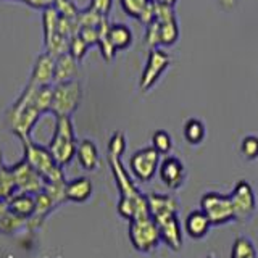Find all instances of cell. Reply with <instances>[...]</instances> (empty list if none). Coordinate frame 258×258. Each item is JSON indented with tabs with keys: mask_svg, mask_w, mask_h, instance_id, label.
<instances>
[{
	"mask_svg": "<svg viewBox=\"0 0 258 258\" xmlns=\"http://www.w3.org/2000/svg\"><path fill=\"white\" fill-rule=\"evenodd\" d=\"M52 92H53V84H50V86H36V91H34V105H36V108L40 113H42V115H44V113H50Z\"/></svg>",
	"mask_w": 258,
	"mask_h": 258,
	"instance_id": "25",
	"label": "cell"
},
{
	"mask_svg": "<svg viewBox=\"0 0 258 258\" xmlns=\"http://www.w3.org/2000/svg\"><path fill=\"white\" fill-rule=\"evenodd\" d=\"M229 196H231V202L234 207V216H236V220L247 221L248 218L255 213V208H256V199H255L253 187L247 181L240 179Z\"/></svg>",
	"mask_w": 258,
	"mask_h": 258,
	"instance_id": "11",
	"label": "cell"
},
{
	"mask_svg": "<svg viewBox=\"0 0 258 258\" xmlns=\"http://www.w3.org/2000/svg\"><path fill=\"white\" fill-rule=\"evenodd\" d=\"M155 21L158 23L160 45L171 47L179 39V26L174 13V7L155 4Z\"/></svg>",
	"mask_w": 258,
	"mask_h": 258,
	"instance_id": "9",
	"label": "cell"
},
{
	"mask_svg": "<svg viewBox=\"0 0 258 258\" xmlns=\"http://www.w3.org/2000/svg\"><path fill=\"white\" fill-rule=\"evenodd\" d=\"M126 152V137L121 131H116L110 137L108 142V157H116L121 158L123 153Z\"/></svg>",
	"mask_w": 258,
	"mask_h": 258,
	"instance_id": "31",
	"label": "cell"
},
{
	"mask_svg": "<svg viewBox=\"0 0 258 258\" xmlns=\"http://www.w3.org/2000/svg\"><path fill=\"white\" fill-rule=\"evenodd\" d=\"M161 155L153 147H144L133 153L129 158V169L133 176L141 182H149L157 174Z\"/></svg>",
	"mask_w": 258,
	"mask_h": 258,
	"instance_id": "7",
	"label": "cell"
},
{
	"mask_svg": "<svg viewBox=\"0 0 258 258\" xmlns=\"http://www.w3.org/2000/svg\"><path fill=\"white\" fill-rule=\"evenodd\" d=\"M34 197H36L34 213H32V216L29 218V220H26V228L29 231H34V229L40 228V226L44 224L45 218L56 208V204L45 190H40L39 194H36Z\"/></svg>",
	"mask_w": 258,
	"mask_h": 258,
	"instance_id": "16",
	"label": "cell"
},
{
	"mask_svg": "<svg viewBox=\"0 0 258 258\" xmlns=\"http://www.w3.org/2000/svg\"><path fill=\"white\" fill-rule=\"evenodd\" d=\"M79 61L70 52L55 56V68H53V84L73 81L78 76Z\"/></svg>",
	"mask_w": 258,
	"mask_h": 258,
	"instance_id": "18",
	"label": "cell"
},
{
	"mask_svg": "<svg viewBox=\"0 0 258 258\" xmlns=\"http://www.w3.org/2000/svg\"><path fill=\"white\" fill-rule=\"evenodd\" d=\"M216 2L220 4V7L226 12H231L232 8L237 5V0H216Z\"/></svg>",
	"mask_w": 258,
	"mask_h": 258,
	"instance_id": "37",
	"label": "cell"
},
{
	"mask_svg": "<svg viewBox=\"0 0 258 258\" xmlns=\"http://www.w3.org/2000/svg\"><path fill=\"white\" fill-rule=\"evenodd\" d=\"M240 152L247 160L258 158V137L256 136H245L240 142Z\"/></svg>",
	"mask_w": 258,
	"mask_h": 258,
	"instance_id": "33",
	"label": "cell"
},
{
	"mask_svg": "<svg viewBox=\"0 0 258 258\" xmlns=\"http://www.w3.org/2000/svg\"><path fill=\"white\" fill-rule=\"evenodd\" d=\"M147 202H149L152 218L168 215V213H177V210H179V204H177V200L173 196L152 192L147 196Z\"/></svg>",
	"mask_w": 258,
	"mask_h": 258,
	"instance_id": "22",
	"label": "cell"
},
{
	"mask_svg": "<svg viewBox=\"0 0 258 258\" xmlns=\"http://www.w3.org/2000/svg\"><path fill=\"white\" fill-rule=\"evenodd\" d=\"M169 67H171V56L158 47L150 48L149 56H147V63H145V68L142 71L141 83H139L141 91H144V92L150 91Z\"/></svg>",
	"mask_w": 258,
	"mask_h": 258,
	"instance_id": "8",
	"label": "cell"
},
{
	"mask_svg": "<svg viewBox=\"0 0 258 258\" xmlns=\"http://www.w3.org/2000/svg\"><path fill=\"white\" fill-rule=\"evenodd\" d=\"M53 8L56 10L60 16L63 18H70V20H78L81 10L76 7V4L73 0H55Z\"/></svg>",
	"mask_w": 258,
	"mask_h": 258,
	"instance_id": "29",
	"label": "cell"
},
{
	"mask_svg": "<svg viewBox=\"0 0 258 258\" xmlns=\"http://www.w3.org/2000/svg\"><path fill=\"white\" fill-rule=\"evenodd\" d=\"M153 221L157 223L160 229V237L161 242H165L171 250H181L182 247V232H181V224L177 220V213H168L153 218Z\"/></svg>",
	"mask_w": 258,
	"mask_h": 258,
	"instance_id": "12",
	"label": "cell"
},
{
	"mask_svg": "<svg viewBox=\"0 0 258 258\" xmlns=\"http://www.w3.org/2000/svg\"><path fill=\"white\" fill-rule=\"evenodd\" d=\"M153 4H160V5H168V7H174L177 4V0H152Z\"/></svg>",
	"mask_w": 258,
	"mask_h": 258,
	"instance_id": "39",
	"label": "cell"
},
{
	"mask_svg": "<svg viewBox=\"0 0 258 258\" xmlns=\"http://www.w3.org/2000/svg\"><path fill=\"white\" fill-rule=\"evenodd\" d=\"M53 68H55V56L48 52L39 53L34 61V67H32L29 83L36 86L53 84Z\"/></svg>",
	"mask_w": 258,
	"mask_h": 258,
	"instance_id": "15",
	"label": "cell"
},
{
	"mask_svg": "<svg viewBox=\"0 0 258 258\" xmlns=\"http://www.w3.org/2000/svg\"><path fill=\"white\" fill-rule=\"evenodd\" d=\"M123 12L131 16V18L141 20V16L145 13V10L153 4L152 0H119Z\"/></svg>",
	"mask_w": 258,
	"mask_h": 258,
	"instance_id": "27",
	"label": "cell"
},
{
	"mask_svg": "<svg viewBox=\"0 0 258 258\" xmlns=\"http://www.w3.org/2000/svg\"><path fill=\"white\" fill-rule=\"evenodd\" d=\"M129 240L136 250L139 252H152L155 250L160 242V229L153 218H141V220H131L129 221Z\"/></svg>",
	"mask_w": 258,
	"mask_h": 258,
	"instance_id": "5",
	"label": "cell"
},
{
	"mask_svg": "<svg viewBox=\"0 0 258 258\" xmlns=\"http://www.w3.org/2000/svg\"><path fill=\"white\" fill-rule=\"evenodd\" d=\"M78 34L83 37V40L89 45H97L99 44V37H100V32L99 28H89V26H81Z\"/></svg>",
	"mask_w": 258,
	"mask_h": 258,
	"instance_id": "34",
	"label": "cell"
},
{
	"mask_svg": "<svg viewBox=\"0 0 258 258\" xmlns=\"http://www.w3.org/2000/svg\"><path fill=\"white\" fill-rule=\"evenodd\" d=\"M21 228H26V220H21V218L15 216L13 213L7 212L2 223H0V232L2 234H13L16 231H20Z\"/></svg>",
	"mask_w": 258,
	"mask_h": 258,
	"instance_id": "30",
	"label": "cell"
},
{
	"mask_svg": "<svg viewBox=\"0 0 258 258\" xmlns=\"http://www.w3.org/2000/svg\"><path fill=\"white\" fill-rule=\"evenodd\" d=\"M83 100V87L76 79L55 83L52 92L50 113L55 116H73Z\"/></svg>",
	"mask_w": 258,
	"mask_h": 258,
	"instance_id": "4",
	"label": "cell"
},
{
	"mask_svg": "<svg viewBox=\"0 0 258 258\" xmlns=\"http://www.w3.org/2000/svg\"><path fill=\"white\" fill-rule=\"evenodd\" d=\"M107 36L110 39L111 45L118 50H126V48L131 47L133 44V31L129 29L126 24H121V23H110V28Z\"/></svg>",
	"mask_w": 258,
	"mask_h": 258,
	"instance_id": "23",
	"label": "cell"
},
{
	"mask_svg": "<svg viewBox=\"0 0 258 258\" xmlns=\"http://www.w3.org/2000/svg\"><path fill=\"white\" fill-rule=\"evenodd\" d=\"M23 149H24V160L44 177L45 182L50 184L67 182L63 168L55 161L48 147H42V145L32 142L29 137V139L23 141Z\"/></svg>",
	"mask_w": 258,
	"mask_h": 258,
	"instance_id": "2",
	"label": "cell"
},
{
	"mask_svg": "<svg viewBox=\"0 0 258 258\" xmlns=\"http://www.w3.org/2000/svg\"><path fill=\"white\" fill-rule=\"evenodd\" d=\"M8 212L21 220H29L36 208V197L26 192H15L10 199H7Z\"/></svg>",
	"mask_w": 258,
	"mask_h": 258,
	"instance_id": "17",
	"label": "cell"
},
{
	"mask_svg": "<svg viewBox=\"0 0 258 258\" xmlns=\"http://www.w3.org/2000/svg\"><path fill=\"white\" fill-rule=\"evenodd\" d=\"M89 48H91V45L86 44L83 37H81L79 34H75L71 39H70V45H68V52L75 56V58L81 63L83 61V58L86 56V53L89 52Z\"/></svg>",
	"mask_w": 258,
	"mask_h": 258,
	"instance_id": "32",
	"label": "cell"
},
{
	"mask_svg": "<svg viewBox=\"0 0 258 258\" xmlns=\"http://www.w3.org/2000/svg\"><path fill=\"white\" fill-rule=\"evenodd\" d=\"M34 91H36V86L28 83V86L24 87L21 95L16 99V102L12 107L8 108L5 115L8 127L12 129V133L18 137L21 142L24 139H29L32 129H34L39 118L42 116V113H40L34 105Z\"/></svg>",
	"mask_w": 258,
	"mask_h": 258,
	"instance_id": "1",
	"label": "cell"
},
{
	"mask_svg": "<svg viewBox=\"0 0 258 258\" xmlns=\"http://www.w3.org/2000/svg\"><path fill=\"white\" fill-rule=\"evenodd\" d=\"M184 228L192 239H204L208 234L210 228H212V221H210V218L202 208L194 210L185 218Z\"/></svg>",
	"mask_w": 258,
	"mask_h": 258,
	"instance_id": "20",
	"label": "cell"
},
{
	"mask_svg": "<svg viewBox=\"0 0 258 258\" xmlns=\"http://www.w3.org/2000/svg\"><path fill=\"white\" fill-rule=\"evenodd\" d=\"M94 185L92 181L89 177H76V179L67 181L64 185V199L70 202H75V204H84L92 196Z\"/></svg>",
	"mask_w": 258,
	"mask_h": 258,
	"instance_id": "19",
	"label": "cell"
},
{
	"mask_svg": "<svg viewBox=\"0 0 258 258\" xmlns=\"http://www.w3.org/2000/svg\"><path fill=\"white\" fill-rule=\"evenodd\" d=\"M76 134L71 123V116H55V129L52 141L48 144V150L53 155L55 161L61 168L71 163L76 157Z\"/></svg>",
	"mask_w": 258,
	"mask_h": 258,
	"instance_id": "3",
	"label": "cell"
},
{
	"mask_svg": "<svg viewBox=\"0 0 258 258\" xmlns=\"http://www.w3.org/2000/svg\"><path fill=\"white\" fill-rule=\"evenodd\" d=\"M200 208L207 213L212 224H224L236 220L231 196H226V194L207 192L200 199Z\"/></svg>",
	"mask_w": 258,
	"mask_h": 258,
	"instance_id": "6",
	"label": "cell"
},
{
	"mask_svg": "<svg viewBox=\"0 0 258 258\" xmlns=\"http://www.w3.org/2000/svg\"><path fill=\"white\" fill-rule=\"evenodd\" d=\"M231 258H256L253 242L247 237H237L232 244Z\"/></svg>",
	"mask_w": 258,
	"mask_h": 258,
	"instance_id": "26",
	"label": "cell"
},
{
	"mask_svg": "<svg viewBox=\"0 0 258 258\" xmlns=\"http://www.w3.org/2000/svg\"><path fill=\"white\" fill-rule=\"evenodd\" d=\"M76 158L79 161V166L86 171H94V169L99 168V149L91 139H83L78 142Z\"/></svg>",
	"mask_w": 258,
	"mask_h": 258,
	"instance_id": "21",
	"label": "cell"
},
{
	"mask_svg": "<svg viewBox=\"0 0 258 258\" xmlns=\"http://www.w3.org/2000/svg\"><path fill=\"white\" fill-rule=\"evenodd\" d=\"M108 163L111 168V173L113 177H115V182H116V187L119 190V197H137L141 196V190L137 189V185L134 184L133 177L129 176V173L126 171L124 165L121 163V158L116 157H108Z\"/></svg>",
	"mask_w": 258,
	"mask_h": 258,
	"instance_id": "14",
	"label": "cell"
},
{
	"mask_svg": "<svg viewBox=\"0 0 258 258\" xmlns=\"http://www.w3.org/2000/svg\"><path fill=\"white\" fill-rule=\"evenodd\" d=\"M208 258H212V256H208Z\"/></svg>",
	"mask_w": 258,
	"mask_h": 258,
	"instance_id": "40",
	"label": "cell"
},
{
	"mask_svg": "<svg viewBox=\"0 0 258 258\" xmlns=\"http://www.w3.org/2000/svg\"><path fill=\"white\" fill-rule=\"evenodd\" d=\"M160 179L168 189H179L185 181V166L176 157H166L158 166Z\"/></svg>",
	"mask_w": 258,
	"mask_h": 258,
	"instance_id": "13",
	"label": "cell"
},
{
	"mask_svg": "<svg viewBox=\"0 0 258 258\" xmlns=\"http://www.w3.org/2000/svg\"><path fill=\"white\" fill-rule=\"evenodd\" d=\"M10 168H12V173L15 177L16 192H26V194L36 196V194H39L40 190H44V187H45L44 177L40 176L24 158L20 161V163H16Z\"/></svg>",
	"mask_w": 258,
	"mask_h": 258,
	"instance_id": "10",
	"label": "cell"
},
{
	"mask_svg": "<svg viewBox=\"0 0 258 258\" xmlns=\"http://www.w3.org/2000/svg\"><path fill=\"white\" fill-rule=\"evenodd\" d=\"M24 4L29 5L31 8H34V10H45V8H50L53 7V2L55 0H23Z\"/></svg>",
	"mask_w": 258,
	"mask_h": 258,
	"instance_id": "36",
	"label": "cell"
},
{
	"mask_svg": "<svg viewBox=\"0 0 258 258\" xmlns=\"http://www.w3.org/2000/svg\"><path fill=\"white\" fill-rule=\"evenodd\" d=\"M184 137L192 145H199L205 139V124L200 119H187L184 124Z\"/></svg>",
	"mask_w": 258,
	"mask_h": 258,
	"instance_id": "24",
	"label": "cell"
},
{
	"mask_svg": "<svg viewBox=\"0 0 258 258\" xmlns=\"http://www.w3.org/2000/svg\"><path fill=\"white\" fill-rule=\"evenodd\" d=\"M152 147L155 149L160 155H166V153L171 152V147H173L171 136L166 131H163V129H158V131H155L152 136Z\"/></svg>",
	"mask_w": 258,
	"mask_h": 258,
	"instance_id": "28",
	"label": "cell"
},
{
	"mask_svg": "<svg viewBox=\"0 0 258 258\" xmlns=\"http://www.w3.org/2000/svg\"><path fill=\"white\" fill-rule=\"evenodd\" d=\"M8 212V205H7V200H0V223H2L4 216Z\"/></svg>",
	"mask_w": 258,
	"mask_h": 258,
	"instance_id": "38",
	"label": "cell"
},
{
	"mask_svg": "<svg viewBox=\"0 0 258 258\" xmlns=\"http://www.w3.org/2000/svg\"><path fill=\"white\" fill-rule=\"evenodd\" d=\"M111 5H113V0H91V4H89L87 8H91L92 12L108 18V15L111 12Z\"/></svg>",
	"mask_w": 258,
	"mask_h": 258,
	"instance_id": "35",
	"label": "cell"
}]
</instances>
